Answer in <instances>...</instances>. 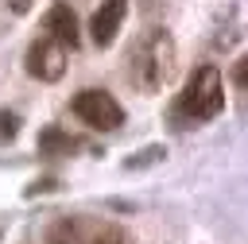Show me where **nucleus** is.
Returning <instances> with one entry per match:
<instances>
[{"label": "nucleus", "mask_w": 248, "mask_h": 244, "mask_svg": "<svg viewBox=\"0 0 248 244\" xmlns=\"http://www.w3.org/2000/svg\"><path fill=\"white\" fill-rule=\"evenodd\" d=\"M225 108V81H221V70L213 62H202L190 77H186V89L178 93L174 101V120H182V128L190 124H205L213 116H221Z\"/></svg>", "instance_id": "obj_2"}, {"label": "nucleus", "mask_w": 248, "mask_h": 244, "mask_svg": "<svg viewBox=\"0 0 248 244\" xmlns=\"http://www.w3.org/2000/svg\"><path fill=\"white\" fill-rule=\"evenodd\" d=\"M27 74L39 77V81H58L66 74V46L50 35H39L31 46H27Z\"/></svg>", "instance_id": "obj_5"}, {"label": "nucleus", "mask_w": 248, "mask_h": 244, "mask_svg": "<svg viewBox=\"0 0 248 244\" xmlns=\"http://www.w3.org/2000/svg\"><path fill=\"white\" fill-rule=\"evenodd\" d=\"M50 190H58V178H35L27 186V194H50Z\"/></svg>", "instance_id": "obj_10"}, {"label": "nucleus", "mask_w": 248, "mask_h": 244, "mask_svg": "<svg viewBox=\"0 0 248 244\" xmlns=\"http://www.w3.org/2000/svg\"><path fill=\"white\" fill-rule=\"evenodd\" d=\"M8 8H12V12H16V15H23V12H27V8H31V0H8Z\"/></svg>", "instance_id": "obj_11"}, {"label": "nucleus", "mask_w": 248, "mask_h": 244, "mask_svg": "<svg viewBox=\"0 0 248 244\" xmlns=\"http://www.w3.org/2000/svg\"><path fill=\"white\" fill-rule=\"evenodd\" d=\"M124 15H128V0H101V8H97L93 19H89V39H93V46H101V50L112 46Z\"/></svg>", "instance_id": "obj_6"}, {"label": "nucleus", "mask_w": 248, "mask_h": 244, "mask_svg": "<svg viewBox=\"0 0 248 244\" xmlns=\"http://www.w3.org/2000/svg\"><path fill=\"white\" fill-rule=\"evenodd\" d=\"M174 70H178V46H174L170 31L147 27L136 39L132 54H128V77H132V85L140 93H163L170 85Z\"/></svg>", "instance_id": "obj_1"}, {"label": "nucleus", "mask_w": 248, "mask_h": 244, "mask_svg": "<svg viewBox=\"0 0 248 244\" xmlns=\"http://www.w3.org/2000/svg\"><path fill=\"white\" fill-rule=\"evenodd\" d=\"M43 31H46L50 39H58L62 46H78V43H81L78 15H74V8H70V4H62V0L46 8V15H43Z\"/></svg>", "instance_id": "obj_7"}, {"label": "nucleus", "mask_w": 248, "mask_h": 244, "mask_svg": "<svg viewBox=\"0 0 248 244\" xmlns=\"http://www.w3.org/2000/svg\"><path fill=\"white\" fill-rule=\"evenodd\" d=\"M70 108H74V116H78L81 124H89V128H97V132H112V128L124 124L120 101H116L112 93H105V89H81V93L70 101Z\"/></svg>", "instance_id": "obj_4"}, {"label": "nucleus", "mask_w": 248, "mask_h": 244, "mask_svg": "<svg viewBox=\"0 0 248 244\" xmlns=\"http://www.w3.org/2000/svg\"><path fill=\"white\" fill-rule=\"evenodd\" d=\"M244 77H248V66H244V62H236V85H240V89H244Z\"/></svg>", "instance_id": "obj_12"}, {"label": "nucleus", "mask_w": 248, "mask_h": 244, "mask_svg": "<svg viewBox=\"0 0 248 244\" xmlns=\"http://www.w3.org/2000/svg\"><path fill=\"white\" fill-rule=\"evenodd\" d=\"M81 143L70 136V132H62L58 124H46L43 132H39V155H74Z\"/></svg>", "instance_id": "obj_8"}, {"label": "nucleus", "mask_w": 248, "mask_h": 244, "mask_svg": "<svg viewBox=\"0 0 248 244\" xmlns=\"http://www.w3.org/2000/svg\"><path fill=\"white\" fill-rule=\"evenodd\" d=\"M16 136H19V112L0 108V143H12Z\"/></svg>", "instance_id": "obj_9"}, {"label": "nucleus", "mask_w": 248, "mask_h": 244, "mask_svg": "<svg viewBox=\"0 0 248 244\" xmlns=\"http://www.w3.org/2000/svg\"><path fill=\"white\" fill-rule=\"evenodd\" d=\"M46 244H128L124 229L89 217H58L46 229Z\"/></svg>", "instance_id": "obj_3"}]
</instances>
